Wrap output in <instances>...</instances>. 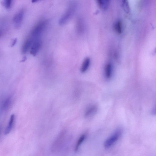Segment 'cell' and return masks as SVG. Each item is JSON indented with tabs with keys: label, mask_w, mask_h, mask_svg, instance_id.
<instances>
[{
	"label": "cell",
	"mask_w": 156,
	"mask_h": 156,
	"mask_svg": "<svg viewBox=\"0 0 156 156\" xmlns=\"http://www.w3.org/2000/svg\"><path fill=\"white\" fill-rule=\"evenodd\" d=\"M122 133L121 129H117L106 140L104 143V146L106 148H109L113 146L121 137Z\"/></svg>",
	"instance_id": "cell-1"
},
{
	"label": "cell",
	"mask_w": 156,
	"mask_h": 156,
	"mask_svg": "<svg viewBox=\"0 0 156 156\" xmlns=\"http://www.w3.org/2000/svg\"><path fill=\"white\" fill-rule=\"evenodd\" d=\"M47 24V22L42 20L39 22L34 27L29 35L34 40L39 38V37L44 31Z\"/></svg>",
	"instance_id": "cell-2"
},
{
	"label": "cell",
	"mask_w": 156,
	"mask_h": 156,
	"mask_svg": "<svg viewBox=\"0 0 156 156\" xmlns=\"http://www.w3.org/2000/svg\"><path fill=\"white\" fill-rule=\"evenodd\" d=\"M76 8L77 5L75 3H71L66 12L60 19L59 24L60 25H63L66 24L74 15Z\"/></svg>",
	"instance_id": "cell-3"
},
{
	"label": "cell",
	"mask_w": 156,
	"mask_h": 156,
	"mask_svg": "<svg viewBox=\"0 0 156 156\" xmlns=\"http://www.w3.org/2000/svg\"><path fill=\"white\" fill-rule=\"evenodd\" d=\"M66 133L65 131L61 132L57 137L52 146V150L56 151L59 150L62 146L65 139Z\"/></svg>",
	"instance_id": "cell-4"
},
{
	"label": "cell",
	"mask_w": 156,
	"mask_h": 156,
	"mask_svg": "<svg viewBox=\"0 0 156 156\" xmlns=\"http://www.w3.org/2000/svg\"><path fill=\"white\" fill-rule=\"evenodd\" d=\"M24 16V11L23 9L20 10L14 15L13 22L16 28H19L21 27Z\"/></svg>",
	"instance_id": "cell-5"
},
{
	"label": "cell",
	"mask_w": 156,
	"mask_h": 156,
	"mask_svg": "<svg viewBox=\"0 0 156 156\" xmlns=\"http://www.w3.org/2000/svg\"><path fill=\"white\" fill-rule=\"evenodd\" d=\"M42 45L41 40L39 39H37L34 41L30 49V53L34 56L37 54Z\"/></svg>",
	"instance_id": "cell-6"
},
{
	"label": "cell",
	"mask_w": 156,
	"mask_h": 156,
	"mask_svg": "<svg viewBox=\"0 0 156 156\" xmlns=\"http://www.w3.org/2000/svg\"><path fill=\"white\" fill-rule=\"evenodd\" d=\"M34 40L32 38L29 36L24 42L22 48V53L25 54L30 49Z\"/></svg>",
	"instance_id": "cell-7"
},
{
	"label": "cell",
	"mask_w": 156,
	"mask_h": 156,
	"mask_svg": "<svg viewBox=\"0 0 156 156\" xmlns=\"http://www.w3.org/2000/svg\"><path fill=\"white\" fill-rule=\"evenodd\" d=\"M15 118V117L14 115H12L10 117L8 125L5 129L4 132L5 135L8 134L12 131L14 125Z\"/></svg>",
	"instance_id": "cell-8"
},
{
	"label": "cell",
	"mask_w": 156,
	"mask_h": 156,
	"mask_svg": "<svg viewBox=\"0 0 156 156\" xmlns=\"http://www.w3.org/2000/svg\"><path fill=\"white\" fill-rule=\"evenodd\" d=\"M90 64V59L86 58L84 61L81 68V71L82 73L85 72L88 69Z\"/></svg>",
	"instance_id": "cell-9"
},
{
	"label": "cell",
	"mask_w": 156,
	"mask_h": 156,
	"mask_svg": "<svg viewBox=\"0 0 156 156\" xmlns=\"http://www.w3.org/2000/svg\"><path fill=\"white\" fill-rule=\"evenodd\" d=\"M109 2L108 0H98L97 3L101 9L105 10L107 9L109 6Z\"/></svg>",
	"instance_id": "cell-10"
},
{
	"label": "cell",
	"mask_w": 156,
	"mask_h": 156,
	"mask_svg": "<svg viewBox=\"0 0 156 156\" xmlns=\"http://www.w3.org/2000/svg\"><path fill=\"white\" fill-rule=\"evenodd\" d=\"M112 68L111 64L107 65L105 68V76L107 79H110L112 76Z\"/></svg>",
	"instance_id": "cell-11"
},
{
	"label": "cell",
	"mask_w": 156,
	"mask_h": 156,
	"mask_svg": "<svg viewBox=\"0 0 156 156\" xmlns=\"http://www.w3.org/2000/svg\"><path fill=\"white\" fill-rule=\"evenodd\" d=\"M86 137V135L85 134H82L80 137L75 146V151H77L79 150L81 144L85 141Z\"/></svg>",
	"instance_id": "cell-12"
},
{
	"label": "cell",
	"mask_w": 156,
	"mask_h": 156,
	"mask_svg": "<svg viewBox=\"0 0 156 156\" xmlns=\"http://www.w3.org/2000/svg\"><path fill=\"white\" fill-rule=\"evenodd\" d=\"M97 107L95 105H92L89 107L86 110L85 116L88 118L92 115L97 110Z\"/></svg>",
	"instance_id": "cell-13"
},
{
	"label": "cell",
	"mask_w": 156,
	"mask_h": 156,
	"mask_svg": "<svg viewBox=\"0 0 156 156\" xmlns=\"http://www.w3.org/2000/svg\"><path fill=\"white\" fill-rule=\"evenodd\" d=\"M122 7L126 13H128L130 12V8L128 1L124 0L122 1Z\"/></svg>",
	"instance_id": "cell-14"
},
{
	"label": "cell",
	"mask_w": 156,
	"mask_h": 156,
	"mask_svg": "<svg viewBox=\"0 0 156 156\" xmlns=\"http://www.w3.org/2000/svg\"><path fill=\"white\" fill-rule=\"evenodd\" d=\"M13 1L11 0H5L2 1V5L7 9L11 8L12 4Z\"/></svg>",
	"instance_id": "cell-15"
},
{
	"label": "cell",
	"mask_w": 156,
	"mask_h": 156,
	"mask_svg": "<svg viewBox=\"0 0 156 156\" xmlns=\"http://www.w3.org/2000/svg\"><path fill=\"white\" fill-rule=\"evenodd\" d=\"M82 21L80 18L78 19L77 23V29L78 33H81L83 30Z\"/></svg>",
	"instance_id": "cell-16"
},
{
	"label": "cell",
	"mask_w": 156,
	"mask_h": 156,
	"mask_svg": "<svg viewBox=\"0 0 156 156\" xmlns=\"http://www.w3.org/2000/svg\"><path fill=\"white\" fill-rule=\"evenodd\" d=\"M115 29L116 32L119 34H121L122 32V24L121 21H118L116 23L115 26Z\"/></svg>",
	"instance_id": "cell-17"
},
{
	"label": "cell",
	"mask_w": 156,
	"mask_h": 156,
	"mask_svg": "<svg viewBox=\"0 0 156 156\" xmlns=\"http://www.w3.org/2000/svg\"><path fill=\"white\" fill-rule=\"evenodd\" d=\"M11 101V98H8L5 101L3 105V108L5 109H7L9 106Z\"/></svg>",
	"instance_id": "cell-18"
},
{
	"label": "cell",
	"mask_w": 156,
	"mask_h": 156,
	"mask_svg": "<svg viewBox=\"0 0 156 156\" xmlns=\"http://www.w3.org/2000/svg\"><path fill=\"white\" fill-rule=\"evenodd\" d=\"M17 41V38H15L13 40L12 44H11V47L14 46L16 44Z\"/></svg>",
	"instance_id": "cell-19"
},
{
	"label": "cell",
	"mask_w": 156,
	"mask_h": 156,
	"mask_svg": "<svg viewBox=\"0 0 156 156\" xmlns=\"http://www.w3.org/2000/svg\"><path fill=\"white\" fill-rule=\"evenodd\" d=\"M26 58L25 57H24L21 62H24L26 61Z\"/></svg>",
	"instance_id": "cell-20"
},
{
	"label": "cell",
	"mask_w": 156,
	"mask_h": 156,
	"mask_svg": "<svg viewBox=\"0 0 156 156\" xmlns=\"http://www.w3.org/2000/svg\"><path fill=\"white\" fill-rule=\"evenodd\" d=\"M2 34V31L1 29H0V36H1Z\"/></svg>",
	"instance_id": "cell-21"
}]
</instances>
